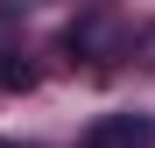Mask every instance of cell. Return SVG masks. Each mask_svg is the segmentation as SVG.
Instances as JSON below:
<instances>
[{
	"instance_id": "cell-1",
	"label": "cell",
	"mask_w": 155,
	"mask_h": 148,
	"mask_svg": "<svg viewBox=\"0 0 155 148\" xmlns=\"http://www.w3.org/2000/svg\"><path fill=\"white\" fill-rule=\"evenodd\" d=\"M64 49L85 57L92 71H106L113 57H127V21H120V7H113V0H85L78 21H71V35H64Z\"/></svg>"
},
{
	"instance_id": "cell-2",
	"label": "cell",
	"mask_w": 155,
	"mask_h": 148,
	"mask_svg": "<svg viewBox=\"0 0 155 148\" xmlns=\"http://www.w3.org/2000/svg\"><path fill=\"white\" fill-rule=\"evenodd\" d=\"M78 148H155V127H148L141 113H106V120L85 127Z\"/></svg>"
},
{
	"instance_id": "cell-3",
	"label": "cell",
	"mask_w": 155,
	"mask_h": 148,
	"mask_svg": "<svg viewBox=\"0 0 155 148\" xmlns=\"http://www.w3.org/2000/svg\"><path fill=\"white\" fill-rule=\"evenodd\" d=\"M0 92H35V64L21 49H0Z\"/></svg>"
},
{
	"instance_id": "cell-4",
	"label": "cell",
	"mask_w": 155,
	"mask_h": 148,
	"mask_svg": "<svg viewBox=\"0 0 155 148\" xmlns=\"http://www.w3.org/2000/svg\"><path fill=\"white\" fill-rule=\"evenodd\" d=\"M28 7H49V0H0V14H28Z\"/></svg>"
},
{
	"instance_id": "cell-5",
	"label": "cell",
	"mask_w": 155,
	"mask_h": 148,
	"mask_svg": "<svg viewBox=\"0 0 155 148\" xmlns=\"http://www.w3.org/2000/svg\"><path fill=\"white\" fill-rule=\"evenodd\" d=\"M141 49H148V57H155V28H148V35H141Z\"/></svg>"
},
{
	"instance_id": "cell-6",
	"label": "cell",
	"mask_w": 155,
	"mask_h": 148,
	"mask_svg": "<svg viewBox=\"0 0 155 148\" xmlns=\"http://www.w3.org/2000/svg\"><path fill=\"white\" fill-rule=\"evenodd\" d=\"M0 148H21V141H0Z\"/></svg>"
}]
</instances>
